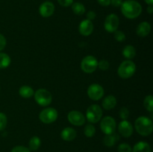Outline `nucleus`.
Returning <instances> with one entry per match:
<instances>
[{
    "label": "nucleus",
    "mask_w": 153,
    "mask_h": 152,
    "mask_svg": "<svg viewBox=\"0 0 153 152\" xmlns=\"http://www.w3.org/2000/svg\"><path fill=\"white\" fill-rule=\"evenodd\" d=\"M123 15L127 19H133L137 18L142 13V6L135 0H126L123 1L120 6Z\"/></svg>",
    "instance_id": "obj_1"
},
{
    "label": "nucleus",
    "mask_w": 153,
    "mask_h": 152,
    "mask_svg": "<svg viewBox=\"0 0 153 152\" xmlns=\"http://www.w3.org/2000/svg\"><path fill=\"white\" fill-rule=\"evenodd\" d=\"M135 130L140 135L148 137L152 133L153 124L152 119L146 116H140L134 122Z\"/></svg>",
    "instance_id": "obj_2"
},
{
    "label": "nucleus",
    "mask_w": 153,
    "mask_h": 152,
    "mask_svg": "<svg viewBox=\"0 0 153 152\" xmlns=\"http://www.w3.org/2000/svg\"><path fill=\"white\" fill-rule=\"evenodd\" d=\"M136 65L131 60H126L123 61L119 66L117 73L121 78L128 79L133 76L135 73Z\"/></svg>",
    "instance_id": "obj_3"
},
{
    "label": "nucleus",
    "mask_w": 153,
    "mask_h": 152,
    "mask_svg": "<svg viewBox=\"0 0 153 152\" xmlns=\"http://www.w3.org/2000/svg\"><path fill=\"white\" fill-rule=\"evenodd\" d=\"M102 116V107L98 104H91L88 107L86 111V119L91 124H95L100 122Z\"/></svg>",
    "instance_id": "obj_4"
},
{
    "label": "nucleus",
    "mask_w": 153,
    "mask_h": 152,
    "mask_svg": "<svg viewBox=\"0 0 153 152\" xmlns=\"http://www.w3.org/2000/svg\"><path fill=\"white\" fill-rule=\"evenodd\" d=\"M34 99L36 102L42 107L49 105L52 101V95L49 91L46 89H39L34 92Z\"/></svg>",
    "instance_id": "obj_5"
},
{
    "label": "nucleus",
    "mask_w": 153,
    "mask_h": 152,
    "mask_svg": "<svg viewBox=\"0 0 153 152\" xmlns=\"http://www.w3.org/2000/svg\"><path fill=\"white\" fill-rule=\"evenodd\" d=\"M98 68V61L95 57L92 55H88L82 59L81 62V69L85 73L94 72Z\"/></svg>",
    "instance_id": "obj_6"
},
{
    "label": "nucleus",
    "mask_w": 153,
    "mask_h": 152,
    "mask_svg": "<svg viewBox=\"0 0 153 152\" xmlns=\"http://www.w3.org/2000/svg\"><path fill=\"white\" fill-rule=\"evenodd\" d=\"M58 111L53 107H46L39 114V119L43 123L51 124L58 119Z\"/></svg>",
    "instance_id": "obj_7"
},
{
    "label": "nucleus",
    "mask_w": 153,
    "mask_h": 152,
    "mask_svg": "<svg viewBox=\"0 0 153 152\" xmlns=\"http://www.w3.org/2000/svg\"><path fill=\"white\" fill-rule=\"evenodd\" d=\"M116 128V121L111 116H105L100 122V128L105 135L114 133Z\"/></svg>",
    "instance_id": "obj_8"
},
{
    "label": "nucleus",
    "mask_w": 153,
    "mask_h": 152,
    "mask_svg": "<svg viewBox=\"0 0 153 152\" xmlns=\"http://www.w3.org/2000/svg\"><path fill=\"white\" fill-rule=\"evenodd\" d=\"M120 19L117 15L115 13H111L108 15L105 18V20L104 22V28L108 32L114 33L117 31L119 27Z\"/></svg>",
    "instance_id": "obj_9"
},
{
    "label": "nucleus",
    "mask_w": 153,
    "mask_h": 152,
    "mask_svg": "<svg viewBox=\"0 0 153 152\" xmlns=\"http://www.w3.org/2000/svg\"><path fill=\"white\" fill-rule=\"evenodd\" d=\"M88 95L93 101H99L104 95V89L98 83H93L88 87Z\"/></svg>",
    "instance_id": "obj_10"
},
{
    "label": "nucleus",
    "mask_w": 153,
    "mask_h": 152,
    "mask_svg": "<svg viewBox=\"0 0 153 152\" xmlns=\"http://www.w3.org/2000/svg\"><path fill=\"white\" fill-rule=\"evenodd\" d=\"M67 119L72 125L75 126H82L85 123L86 118L78 110H72L67 115Z\"/></svg>",
    "instance_id": "obj_11"
},
{
    "label": "nucleus",
    "mask_w": 153,
    "mask_h": 152,
    "mask_svg": "<svg viewBox=\"0 0 153 152\" xmlns=\"http://www.w3.org/2000/svg\"><path fill=\"white\" fill-rule=\"evenodd\" d=\"M118 131L121 136L125 138H128L132 135L134 130L131 122L127 120H123L118 125Z\"/></svg>",
    "instance_id": "obj_12"
},
{
    "label": "nucleus",
    "mask_w": 153,
    "mask_h": 152,
    "mask_svg": "<svg viewBox=\"0 0 153 152\" xmlns=\"http://www.w3.org/2000/svg\"><path fill=\"white\" fill-rule=\"evenodd\" d=\"M55 11V5L51 1H44L39 7V13L41 16L48 18L52 16Z\"/></svg>",
    "instance_id": "obj_13"
},
{
    "label": "nucleus",
    "mask_w": 153,
    "mask_h": 152,
    "mask_svg": "<svg viewBox=\"0 0 153 152\" xmlns=\"http://www.w3.org/2000/svg\"><path fill=\"white\" fill-rule=\"evenodd\" d=\"M79 31L82 36L88 37V36L91 35L94 31V24H93L92 21L88 20V19H85V20L82 21L81 23L79 24Z\"/></svg>",
    "instance_id": "obj_14"
},
{
    "label": "nucleus",
    "mask_w": 153,
    "mask_h": 152,
    "mask_svg": "<svg viewBox=\"0 0 153 152\" xmlns=\"http://www.w3.org/2000/svg\"><path fill=\"white\" fill-rule=\"evenodd\" d=\"M77 133H76V130L70 127H67L64 129L62 130L61 133V137L63 140L67 142L73 141L76 139Z\"/></svg>",
    "instance_id": "obj_15"
},
{
    "label": "nucleus",
    "mask_w": 153,
    "mask_h": 152,
    "mask_svg": "<svg viewBox=\"0 0 153 152\" xmlns=\"http://www.w3.org/2000/svg\"><path fill=\"white\" fill-rule=\"evenodd\" d=\"M151 25L148 22H142L137 25L136 33L140 37H145L150 33Z\"/></svg>",
    "instance_id": "obj_16"
},
{
    "label": "nucleus",
    "mask_w": 153,
    "mask_h": 152,
    "mask_svg": "<svg viewBox=\"0 0 153 152\" xmlns=\"http://www.w3.org/2000/svg\"><path fill=\"white\" fill-rule=\"evenodd\" d=\"M117 98L112 95H108L103 99L102 105V107L106 110H110L114 108L117 105Z\"/></svg>",
    "instance_id": "obj_17"
},
{
    "label": "nucleus",
    "mask_w": 153,
    "mask_h": 152,
    "mask_svg": "<svg viewBox=\"0 0 153 152\" xmlns=\"http://www.w3.org/2000/svg\"><path fill=\"white\" fill-rule=\"evenodd\" d=\"M131 152H151V147L146 142L140 141L134 145Z\"/></svg>",
    "instance_id": "obj_18"
},
{
    "label": "nucleus",
    "mask_w": 153,
    "mask_h": 152,
    "mask_svg": "<svg viewBox=\"0 0 153 152\" xmlns=\"http://www.w3.org/2000/svg\"><path fill=\"white\" fill-rule=\"evenodd\" d=\"M118 139H119V135L114 134V133L107 134L103 138V144L107 147H112V146L114 145Z\"/></svg>",
    "instance_id": "obj_19"
},
{
    "label": "nucleus",
    "mask_w": 153,
    "mask_h": 152,
    "mask_svg": "<svg viewBox=\"0 0 153 152\" xmlns=\"http://www.w3.org/2000/svg\"><path fill=\"white\" fill-rule=\"evenodd\" d=\"M123 55L127 60H131L135 57L136 49L131 45H127L123 49Z\"/></svg>",
    "instance_id": "obj_20"
},
{
    "label": "nucleus",
    "mask_w": 153,
    "mask_h": 152,
    "mask_svg": "<svg viewBox=\"0 0 153 152\" xmlns=\"http://www.w3.org/2000/svg\"><path fill=\"white\" fill-rule=\"evenodd\" d=\"M19 94L22 98H31V97H32L34 95V91L31 86L25 85V86H22L19 88Z\"/></svg>",
    "instance_id": "obj_21"
},
{
    "label": "nucleus",
    "mask_w": 153,
    "mask_h": 152,
    "mask_svg": "<svg viewBox=\"0 0 153 152\" xmlns=\"http://www.w3.org/2000/svg\"><path fill=\"white\" fill-rule=\"evenodd\" d=\"M41 145V140L37 136H34L31 137L29 140V143H28V146H29V150L35 151L38 150L39 148L40 147Z\"/></svg>",
    "instance_id": "obj_22"
},
{
    "label": "nucleus",
    "mask_w": 153,
    "mask_h": 152,
    "mask_svg": "<svg viewBox=\"0 0 153 152\" xmlns=\"http://www.w3.org/2000/svg\"><path fill=\"white\" fill-rule=\"evenodd\" d=\"M72 10L75 14L82 16L85 13V7L80 2H74L72 4Z\"/></svg>",
    "instance_id": "obj_23"
},
{
    "label": "nucleus",
    "mask_w": 153,
    "mask_h": 152,
    "mask_svg": "<svg viewBox=\"0 0 153 152\" xmlns=\"http://www.w3.org/2000/svg\"><path fill=\"white\" fill-rule=\"evenodd\" d=\"M11 60L7 54L0 52V69H5L9 66Z\"/></svg>",
    "instance_id": "obj_24"
},
{
    "label": "nucleus",
    "mask_w": 153,
    "mask_h": 152,
    "mask_svg": "<svg viewBox=\"0 0 153 152\" xmlns=\"http://www.w3.org/2000/svg\"><path fill=\"white\" fill-rule=\"evenodd\" d=\"M84 133H85V135L88 138H91V137H94L96 134V128L94 125L91 123L85 125Z\"/></svg>",
    "instance_id": "obj_25"
},
{
    "label": "nucleus",
    "mask_w": 153,
    "mask_h": 152,
    "mask_svg": "<svg viewBox=\"0 0 153 152\" xmlns=\"http://www.w3.org/2000/svg\"><path fill=\"white\" fill-rule=\"evenodd\" d=\"M143 105L144 107L146 108V110H147L148 111L152 113L153 111V97L152 95H146L144 98V101H143Z\"/></svg>",
    "instance_id": "obj_26"
},
{
    "label": "nucleus",
    "mask_w": 153,
    "mask_h": 152,
    "mask_svg": "<svg viewBox=\"0 0 153 152\" xmlns=\"http://www.w3.org/2000/svg\"><path fill=\"white\" fill-rule=\"evenodd\" d=\"M7 119L6 115L4 113L0 112V131L5 129L6 126H7Z\"/></svg>",
    "instance_id": "obj_27"
},
{
    "label": "nucleus",
    "mask_w": 153,
    "mask_h": 152,
    "mask_svg": "<svg viewBox=\"0 0 153 152\" xmlns=\"http://www.w3.org/2000/svg\"><path fill=\"white\" fill-rule=\"evenodd\" d=\"M114 33V39L117 40V42L125 41L126 37V34H124V32H123L122 31H118V30H117V31H115Z\"/></svg>",
    "instance_id": "obj_28"
},
{
    "label": "nucleus",
    "mask_w": 153,
    "mask_h": 152,
    "mask_svg": "<svg viewBox=\"0 0 153 152\" xmlns=\"http://www.w3.org/2000/svg\"><path fill=\"white\" fill-rule=\"evenodd\" d=\"M98 67L102 71H107L110 68V63L106 60H101L100 62H98Z\"/></svg>",
    "instance_id": "obj_29"
},
{
    "label": "nucleus",
    "mask_w": 153,
    "mask_h": 152,
    "mask_svg": "<svg viewBox=\"0 0 153 152\" xmlns=\"http://www.w3.org/2000/svg\"><path fill=\"white\" fill-rule=\"evenodd\" d=\"M118 152H131V146L129 145L127 143H121L119 145L117 148Z\"/></svg>",
    "instance_id": "obj_30"
},
{
    "label": "nucleus",
    "mask_w": 153,
    "mask_h": 152,
    "mask_svg": "<svg viewBox=\"0 0 153 152\" xmlns=\"http://www.w3.org/2000/svg\"><path fill=\"white\" fill-rule=\"evenodd\" d=\"M120 116L123 120H126L129 116V110L127 107H123L120 110Z\"/></svg>",
    "instance_id": "obj_31"
},
{
    "label": "nucleus",
    "mask_w": 153,
    "mask_h": 152,
    "mask_svg": "<svg viewBox=\"0 0 153 152\" xmlns=\"http://www.w3.org/2000/svg\"><path fill=\"white\" fill-rule=\"evenodd\" d=\"M11 152H31V151L25 146L17 145L12 148Z\"/></svg>",
    "instance_id": "obj_32"
},
{
    "label": "nucleus",
    "mask_w": 153,
    "mask_h": 152,
    "mask_svg": "<svg viewBox=\"0 0 153 152\" xmlns=\"http://www.w3.org/2000/svg\"><path fill=\"white\" fill-rule=\"evenodd\" d=\"M58 2L62 7H67L72 5V4L73 3V0H58Z\"/></svg>",
    "instance_id": "obj_33"
},
{
    "label": "nucleus",
    "mask_w": 153,
    "mask_h": 152,
    "mask_svg": "<svg viewBox=\"0 0 153 152\" xmlns=\"http://www.w3.org/2000/svg\"><path fill=\"white\" fill-rule=\"evenodd\" d=\"M6 44H7V41L4 36L1 34H0V52L3 50L5 48Z\"/></svg>",
    "instance_id": "obj_34"
},
{
    "label": "nucleus",
    "mask_w": 153,
    "mask_h": 152,
    "mask_svg": "<svg viewBox=\"0 0 153 152\" xmlns=\"http://www.w3.org/2000/svg\"><path fill=\"white\" fill-rule=\"evenodd\" d=\"M96 16H97V13L93 10H90L87 13V19H88V20L92 21L93 19H95Z\"/></svg>",
    "instance_id": "obj_35"
},
{
    "label": "nucleus",
    "mask_w": 153,
    "mask_h": 152,
    "mask_svg": "<svg viewBox=\"0 0 153 152\" xmlns=\"http://www.w3.org/2000/svg\"><path fill=\"white\" fill-rule=\"evenodd\" d=\"M123 3V0H111V4L115 7H120Z\"/></svg>",
    "instance_id": "obj_36"
},
{
    "label": "nucleus",
    "mask_w": 153,
    "mask_h": 152,
    "mask_svg": "<svg viewBox=\"0 0 153 152\" xmlns=\"http://www.w3.org/2000/svg\"><path fill=\"white\" fill-rule=\"evenodd\" d=\"M97 2L102 6L107 7L111 4V0H97Z\"/></svg>",
    "instance_id": "obj_37"
},
{
    "label": "nucleus",
    "mask_w": 153,
    "mask_h": 152,
    "mask_svg": "<svg viewBox=\"0 0 153 152\" xmlns=\"http://www.w3.org/2000/svg\"><path fill=\"white\" fill-rule=\"evenodd\" d=\"M146 10H147V12L149 13V14H152V13H153V6H152V4H149V6L147 7V9H146Z\"/></svg>",
    "instance_id": "obj_38"
},
{
    "label": "nucleus",
    "mask_w": 153,
    "mask_h": 152,
    "mask_svg": "<svg viewBox=\"0 0 153 152\" xmlns=\"http://www.w3.org/2000/svg\"><path fill=\"white\" fill-rule=\"evenodd\" d=\"M144 1L148 4H153V0H144Z\"/></svg>",
    "instance_id": "obj_39"
}]
</instances>
